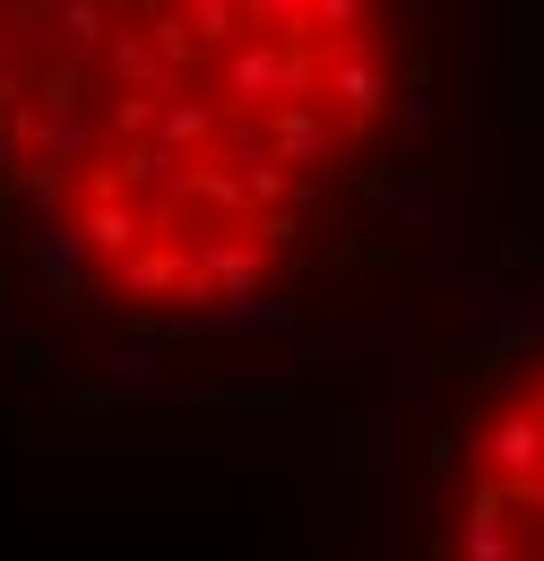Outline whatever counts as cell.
Listing matches in <instances>:
<instances>
[{"label": "cell", "mask_w": 544, "mask_h": 561, "mask_svg": "<svg viewBox=\"0 0 544 561\" xmlns=\"http://www.w3.org/2000/svg\"><path fill=\"white\" fill-rule=\"evenodd\" d=\"M528 415H536V423H544V380H536V389H528Z\"/></svg>", "instance_id": "6"}, {"label": "cell", "mask_w": 544, "mask_h": 561, "mask_svg": "<svg viewBox=\"0 0 544 561\" xmlns=\"http://www.w3.org/2000/svg\"><path fill=\"white\" fill-rule=\"evenodd\" d=\"M398 122H407V130H432V122H441V104H432V95H398Z\"/></svg>", "instance_id": "5"}, {"label": "cell", "mask_w": 544, "mask_h": 561, "mask_svg": "<svg viewBox=\"0 0 544 561\" xmlns=\"http://www.w3.org/2000/svg\"><path fill=\"white\" fill-rule=\"evenodd\" d=\"M441 553L450 561H528L519 536H510V518H458V527L441 536Z\"/></svg>", "instance_id": "2"}, {"label": "cell", "mask_w": 544, "mask_h": 561, "mask_svg": "<svg viewBox=\"0 0 544 561\" xmlns=\"http://www.w3.org/2000/svg\"><path fill=\"white\" fill-rule=\"evenodd\" d=\"M519 501H528V510H544V476H536V484H528V492H519Z\"/></svg>", "instance_id": "7"}, {"label": "cell", "mask_w": 544, "mask_h": 561, "mask_svg": "<svg viewBox=\"0 0 544 561\" xmlns=\"http://www.w3.org/2000/svg\"><path fill=\"white\" fill-rule=\"evenodd\" d=\"M476 476H492V484H510V492H528L544 476V423L528 415V398H519V407H501V415H484V432H476Z\"/></svg>", "instance_id": "1"}, {"label": "cell", "mask_w": 544, "mask_h": 561, "mask_svg": "<svg viewBox=\"0 0 544 561\" xmlns=\"http://www.w3.org/2000/svg\"><path fill=\"white\" fill-rule=\"evenodd\" d=\"M467 467V423H432V476H458Z\"/></svg>", "instance_id": "3"}, {"label": "cell", "mask_w": 544, "mask_h": 561, "mask_svg": "<svg viewBox=\"0 0 544 561\" xmlns=\"http://www.w3.org/2000/svg\"><path fill=\"white\" fill-rule=\"evenodd\" d=\"M544 260V233L536 225H510V251H501V268H536Z\"/></svg>", "instance_id": "4"}]
</instances>
